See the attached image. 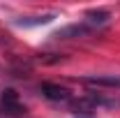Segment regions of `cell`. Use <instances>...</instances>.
Masks as SVG:
<instances>
[{"mask_svg": "<svg viewBox=\"0 0 120 118\" xmlns=\"http://www.w3.org/2000/svg\"><path fill=\"white\" fill-rule=\"evenodd\" d=\"M90 32H92V26H88V23H69L65 28L56 30L53 37L56 39H76V37H86Z\"/></svg>", "mask_w": 120, "mask_h": 118, "instance_id": "obj_1", "label": "cell"}, {"mask_svg": "<svg viewBox=\"0 0 120 118\" xmlns=\"http://www.w3.org/2000/svg\"><path fill=\"white\" fill-rule=\"evenodd\" d=\"M2 111L9 114V116H23V114H26V109L19 104L16 90H12V88L2 90Z\"/></svg>", "mask_w": 120, "mask_h": 118, "instance_id": "obj_2", "label": "cell"}, {"mask_svg": "<svg viewBox=\"0 0 120 118\" xmlns=\"http://www.w3.org/2000/svg\"><path fill=\"white\" fill-rule=\"evenodd\" d=\"M83 83L99 86V88H120V76H116V74H92V76H83Z\"/></svg>", "mask_w": 120, "mask_h": 118, "instance_id": "obj_3", "label": "cell"}, {"mask_svg": "<svg viewBox=\"0 0 120 118\" xmlns=\"http://www.w3.org/2000/svg\"><path fill=\"white\" fill-rule=\"evenodd\" d=\"M109 19H111V14H109L106 9H88V12H86V23L92 26V28H95V26H104Z\"/></svg>", "mask_w": 120, "mask_h": 118, "instance_id": "obj_6", "label": "cell"}, {"mask_svg": "<svg viewBox=\"0 0 120 118\" xmlns=\"http://www.w3.org/2000/svg\"><path fill=\"white\" fill-rule=\"evenodd\" d=\"M39 90L44 93V97L53 100V102H65V100H69V93L62 88V86H56V83H42Z\"/></svg>", "mask_w": 120, "mask_h": 118, "instance_id": "obj_5", "label": "cell"}, {"mask_svg": "<svg viewBox=\"0 0 120 118\" xmlns=\"http://www.w3.org/2000/svg\"><path fill=\"white\" fill-rule=\"evenodd\" d=\"M79 118H92V114H79Z\"/></svg>", "mask_w": 120, "mask_h": 118, "instance_id": "obj_7", "label": "cell"}, {"mask_svg": "<svg viewBox=\"0 0 120 118\" xmlns=\"http://www.w3.org/2000/svg\"><path fill=\"white\" fill-rule=\"evenodd\" d=\"M56 19V14H37V16H21V19H16L14 26L19 28H35V26H46V23H51Z\"/></svg>", "mask_w": 120, "mask_h": 118, "instance_id": "obj_4", "label": "cell"}]
</instances>
